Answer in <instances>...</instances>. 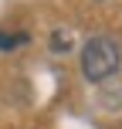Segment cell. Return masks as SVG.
<instances>
[{"label": "cell", "mask_w": 122, "mask_h": 129, "mask_svg": "<svg viewBox=\"0 0 122 129\" xmlns=\"http://www.w3.org/2000/svg\"><path fill=\"white\" fill-rule=\"evenodd\" d=\"M115 129H122V122H119V126H115Z\"/></svg>", "instance_id": "cell-5"}, {"label": "cell", "mask_w": 122, "mask_h": 129, "mask_svg": "<svg viewBox=\"0 0 122 129\" xmlns=\"http://www.w3.org/2000/svg\"><path fill=\"white\" fill-rule=\"evenodd\" d=\"M20 44H27L24 31H4L0 27V51H10V48H20Z\"/></svg>", "instance_id": "cell-4"}, {"label": "cell", "mask_w": 122, "mask_h": 129, "mask_svg": "<svg viewBox=\"0 0 122 129\" xmlns=\"http://www.w3.org/2000/svg\"><path fill=\"white\" fill-rule=\"evenodd\" d=\"M71 44H75V38H71V31H64V27H58V31L51 34V51L54 54H68Z\"/></svg>", "instance_id": "cell-3"}, {"label": "cell", "mask_w": 122, "mask_h": 129, "mask_svg": "<svg viewBox=\"0 0 122 129\" xmlns=\"http://www.w3.org/2000/svg\"><path fill=\"white\" fill-rule=\"evenodd\" d=\"M98 105L109 112H119L122 109V82H109V78H102V88H98Z\"/></svg>", "instance_id": "cell-2"}, {"label": "cell", "mask_w": 122, "mask_h": 129, "mask_svg": "<svg viewBox=\"0 0 122 129\" xmlns=\"http://www.w3.org/2000/svg\"><path fill=\"white\" fill-rule=\"evenodd\" d=\"M122 64V51L112 38H92L82 48V71L88 82H102V78H115Z\"/></svg>", "instance_id": "cell-1"}]
</instances>
